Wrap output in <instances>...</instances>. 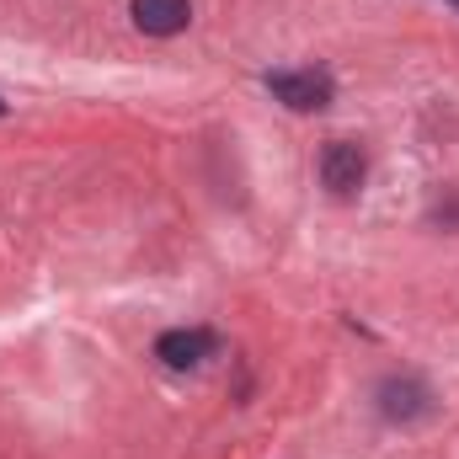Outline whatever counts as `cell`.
I'll use <instances>...</instances> for the list:
<instances>
[{"instance_id": "cell-3", "label": "cell", "mask_w": 459, "mask_h": 459, "mask_svg": "<svg viewBox=\"0 0 459 459\" xmlns=\"http://www.w3.org/2000/svg\"><path fill=\"white\" fill-rule=\"evenodd\" d=\"M214 347H220L214 332H204V326H182V332H166V337L155 342V358H160L166 368H204V363L214 358Z\"/></svg>"}, {"instance_id": "cell-4", "label": "cell", "mask_w": 459, "mask_h": 459, "mask_svg": "<svg viewBox=\"0 0 459 459\" xmlns=\"http://www.w3.org/2000/svg\"><path fill=\"white\" fill-rule=\"evenodd\" d=\"M134 27L150 38H177L193 22V0H134Z\"/></svg>"}, {"instance_id": "cell-1", "label": "cell", "mask_w": 459, "mask_h": 459, "mask_svg": "<svg viewBox=\"0 0 459 459\" xmlns=\"http://www.w3.org/2000/svg\"><path fill=\"white\" fill-rule=\"evenodd\" d=\"M267 91H273L283 108H294V113H321V108H332V97H337V86H332L326 70H273V75H267Z\"/></svg>"}, {"instance_id": "cell-2", "label": "cell", "mask_w": 459, "mask_h": 459, "mask_svg": "<svg viewBox=\"0 0 459 459\" xmlns=\"http://www.w3.org/2000/svg\"><path fill=\"white\" fill-rule=\"evenodd\" d=\"M363 171H368V160H363V150H358L352 139H332V144L321 150V182H326L337 198H352V193L363 187Z\"/></svg>"}, {"instance_id": "cell-6", "label": "cell", "mask_w": 459, "mask_h": 459, "mask_svg": "<svg viewBox=\"0 0 459 459\" xmlns=\"http://www.w3.org/2000/svg\"><path fill=\"white\" fill-rule=\"evenodd\" d=\"M0 113H5V102H0Z\"/></svg>"}, {"instance_id": "cell-5", "label": "cell", "mask_w": 459, "mask_h": 459, "mask_svg": "<svg viewBox=\"0 0 459 459\" xmlns=\"http://www.w3.org/2000/svg\"><path fill=\"white\" fill-rule=\"evenodd\" d=\"M428 406H433V395H428V385H417V379H385V385H379V411H385L390 422L428 417Z\"/></svg>"}]
</instances>
